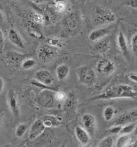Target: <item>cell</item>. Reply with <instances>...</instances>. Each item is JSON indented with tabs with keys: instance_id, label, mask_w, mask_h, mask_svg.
<instances>
[{
	"instance_id": "6da1fadb",
	"label": "cell",
	"mask_w": 137,
	"mask_h": 147,
	"mask_svg": "<svg viewBox=\"0 0 137 147\" xmlns=\"http://www.w3.org/2000/svg\"><path fill=\"white\" fill-rule=\"evenodd\" d=\"M137 96V91L128 84H120L107 87L100 94L91 98V100H107L117 98H134Z\"/></svg>"
},
{
	"instance_id": "7a4b0ae2",
	"label": "cell",
	"mask_w": 137,
	"mask_h": 147,
	"mask_svg": "<svg viewBox=\"0 0 137 147\" xmlns=\"http://www.w3.org/2000/svg\"><path fill=\"white\" fill-rule=\"evenodd\" d=\"M91 17L94 24L97 26L110 24L116 20V15L112 10L99 5L93 7Z\"/></svg>"
},
{
	"instance_id": "3957f363",
	"label": "cell",
	"mask_w": 137,
	"mask_h": 147,
	"mask_svg": "<svg viewBox=\"0 0 137 147\" xmlns=\"http://www.w3.org/2000/svg\"><path fill=\"white\" fill-rule=\"evenodd\" d=\"M78 81L81 84L87 87L93 86L97 81L95 70L89 65H82L77 68Z\"/></svg>"
},
{
	"instance_id": "277c9868",
	"label": "cell",
	"mask_w": 137,
	"mask_h": 147,
	"mask_svg": "<svg viewBox=\"0 0 137 147\" xmlns=\"http://www.w3.org/2000/svg\"><path fill=\"white\" fill-rule=\"evenodd\" d=\"M55 92L51 89H43L36 96L37 105L46 109L54 108L57 102L55 98Z\"/></svg>"
},
{
	"instance_id": "5b68a950",
	"label": "cell",
	"mask_w": 137,
	"mask_h": 147,
	"mask_svg": "<svg viewBox=\"0 0 137 147\" xmlns=\"http://www.w3.org/2000/svg\"><path fill=\"white\" fill-rule=\"evenodd\" d=\"M57 54V49L48 44L40 45L37 50V55L40 61L48 63L52 61Z\"/></svg>"
},
{
	"instance_id": "8992f818",
	"label": "cell",
	"mask_w": 137,
	"mask_h": 147,
	"mask_svg": "<svg viewBox=\"0 0 137 147\" xmlns=\"http://www.w3.org/2000/svg\"><path fill=\"white\" fill-rule=\"evenodd\" d=\"M28 56L16 51H9L6 53L5 56V61L10 68L17 69L19 68L21 62Z\"/></svg>"
},
{
	"instance_id": "52a82bcc",
	"label": "cell",
	"mask_w": 137,
	"mask_h": 147,
	"mask_svg": "<svg viewBox=\"0 0 137 147\" xmlns=\"http://www.w3.org/2000/svg\"><path fill=\"white\" fill-rule=\"evenodd\" d=\"M97 71L102 75L108 76L115 71L116 67L115 62L108 59H102L97 62Z\"/></svg>"
},
{
	"instance_id": "ba28073f",
	"label": "cell",
	"mask_w": 137,
	"mask_h": 147,
	"mask_svg": "<svg viewBox=\"0 0 137 147\" xmlns=\"http://www.w3.org/2000/svg\"><path fill=\"white\" fill-rule=\"evenodd\" d=\"M7 101L9 108L12 115L16 117L19 116L20 113L18 99L15 90L10 89L7 94Z\"/></svg>"
},
{
	"instance_id": "9c48e42d",
	"label": "cell",
	"mask_w": 137,
	"mask_h": 147,
	"mask_svg": "<svg viewBox=\"0 0 137 147\" xmlns=\"http://www.w3.org/2000/svg\"><path fill=\"white\" fill-rule=\"evenodd\" d=\"M46 128L41 119H37L34 121L30 128L28 133V139L30 141H33L42 135Z\"/></svg>"
},
{
	"instance_id": "30bf717a",
	"label": "cell",
	"mask_w": 137,
	"mask_h": 147,
	"mask_svg": "<svg viewBox=\"0 0 137 147\" xmlns=\"http://www.w3.org/2000/svg\"><path fill=\"white\" fill-rule=\"evenodd\" d=\"M137 121V109L127 111L120 115L114 122V125H124Z\"/></svg>"
},
{
	"instance_id": "8fae6325",
	"label": "cell",
	"mask_w": 137,
	"mask_h": 147,
	"mask_svg": "<svg viewBox=\"0 0 137 147\" xmlns=\"http://www.w3.org/2000/svg\"><path fill=\"white\" fill-rule=\"evenodd\" d=\"M34 78L37 82L47 86H51L54 81L52 75L47 70L41 69L37 71Z\"/></svg>"
},
{
	"instance_id": "7c38bea8",
	"label": "cell",
	"mask_w": 137,
	"mask_h": 147,
	"mask_svg": "<svg viewBox=\"0 0 137 147\" xmlns=\"http://www.w3.org/2000/svg\"><path fill=\"white\" fill-rule=\"evenodd\" d=\"M81 123L83 125L82 127L89 133L91 138L93 137L96 126L95 117L91 114H84L81 117Z\"/></svg>"
},
{
	"instance_id": "4fadbf2b",
	"label": "cell",
	"mask_w": 137,
	"mask_h": 147,
	"mask_svg": "<svg viewBox=\"0 0 137 147\" xmlns=\"http://www.w3.org/2000/svg\"><path fill=\"white\" fill-rule=\"evenodd\" d=\"M75 133L78 141L83 146H85L89 144L91 137L89 133L83 127L81 126L76 127Z\"/></svg>"
},
{
	"instance_id": "5bb4252c",
	"label": "cell",
	"mask_w": 137,
	"mask_h": 147,
	"mask_svg": "<svg viewBox=\"0 0 137 147\" xmlns=\"http://www.w3.org/2000/svg\"><path fill=\"white\" fill-rule=\"evenodd\" d=\"M117 43L118 47L122 54L126 59H128L129 58V46L125 35L122 32L119 33L117 36Z\"/></svg>"
},
{
	"instance_id": "9a60e30c",
	"label": "cell",
	"mask_w": 137,
	"mask_h": 147,
	"mask_svg": "<svg viewBox=\"0 0 137 147\" xmlns=\"http://www.w3.org/2000/svg\"><path fill=\"white\" fill-rule=\"evenodd\" d=\"M94 49L97 53L102 54L107 52L110 49V39L108 36L95 42Z\"/></svg>"
},
{
	"instance_id": "2e32d148",
	"label": "cell",
	"mask_w": 137,
	"mask_h": 147,
	"mask_svg": "<svg viewBox=\"0 0 137 147\" xmlns=\"http://www.w3.org/2000/svg\"><path fill=\"white\" fill-rule=\"evenodd\" d=\"M110 29L108 28H101L95 29L89 33L88 38L92 42H96L108 36Z\"/></svg>"
},
{
	"instance_id": "e0dca14e",
	"label": "cell",
	"mask_w": 137,
	"mask_h": 147,
	"mask_svg": "<svg viewBox=\"0 0 137 147\" xmlns=\"http://www.w3.org/2000/svg\"><path fill=\"white\" fill-rule=\"evenodd\" d=\"M65 25L70 31H74L79 26V20L77 13L75 12H70L65 17Z\"/></svg>"
},
{
	"instance_id": "ac0fdd59",
	"label": "cell",
	"mask_w": 137,
	"mask_h": 147,
	"mask_svg": "<svg viewBox=\"0 0 137 147\" xmlns=\"http://www.w3.org/2000/svg\"><path fill=\"white\" fill-rule=\"evenodd\" d=\"M8 37L9 40L13 45L20 49H24L25 45L23 39L21 37H20V34L16 30L10 29L9 31Z\"/></svg>"
},
{
	"instance_id": "d6986e66",
	"label": "cell",
	"mask_w": 137,
	"mask_h": 147,
	"mask_svg": "<svg viewBox=\"0 0 137 147\" xmlns=\"http://www.w3.org/2000/svg\"><path fill=\"white\" fill-rule=\"evenodd\" d=\"M46 128H51L60 126L62 120L60 117L52 115H45L41 119Z\"/></svg>"
},
{
	"instance_id": "ffe728a7",
	"label": "cell",
	"mask_w": 137,
	"mask_h": 147,
	"mask_svg": "<svg viewBox=\"0 0 137 147\" xmlns=\"http://www.w3.org/2000/svg\"><path fill=\"white\" fill-rule=\"evenodd\" d=\"M70 68L67 64L63 63L58 65L56 69V74L59 81H63L68 76Z\"/></svg>"
},
{
	"instance_id": "44dd1931",
	"label": "cell",
	"mask_w": 137,
	"mask_h": 147,
	"mask_svg": "<svg viewBox=\"0 0 137 147\" xmlns=\"http://www.w3.org/2000/svg\"><path fill=\"white\" fill-rule=\"evenodd\" d=\"M132 138L130 134H122L117 139L116 146L117 147H130L131 144Z\"/></svg>"
},
{
	"instance_id": "7402d4cb",
	"label": "cell",
	"mask_w": 137,
	"mask_h": 147,
	"mask_svg": "<svg viewBox=\"0 0 137 147\" xmlns=\"http://www.w3.org/2000/svg\"><path fill=\"white\" fill-rule=\"evenodd\" d=\"M36 65V61L32 57H26L21 62L20 67L24 70H30Z\"/></svg>"
},
{
	"instance_id": "603a6c76",
	"label": "cell",
	"mask_w": 137,
	"mask_h": 147,
	"mask_svg": "<svg viewBox=\"0 0 137 147\" xmlns=\"http://www.w3.org/2000/svg\"><path fill=\"white\" fill-rule=\"evenodd\" d=\"M116 113V110L113 106H107L103 112V118L106 121H110L113 119Z\"/></svg>"
},
{
	"instance_id": "cb8c5ba5",
	"label": "cell",
	"mask_w": 137,
	"mask_h": 147,
	"mask_svg": "<svg viewBox=\"0 0 137 147\" xmlns=\"http://www.w3.org/2000/svg\"><path fill=\"white\" fill-rule=\"evenodd\" d=\"M28 126L27 123H20L17 126L15 130V135L18 138H21L25 134L28 129Z\"/></svg>"
},
{
	"instance_id": "d4e9b609",
	"label": "cell",
	"mask_w": 137,
	"mask_h": 147,
	"mask_svg": "<svg viewBox=\"0 0 137 147\" xmlns=\"http://www.w3.org/2000/svg\"><path fill=\"white\" fill-rule=\"evenodd\" d=\"M114 141L111 136H108L102 139L97 144V147H112L113 146Z\"/></svg>"
},
{
	"instance_id": "484cf974",
	"label": "cell",
	"mask_w": 137,
	"mask_h": 147,
	"mask_svg": "<svg viewBox=\"0 0 137 147\" xmlns=\"http://www.w3.org/2000/svg\"><path fill=\"white\" fill-rule=\"evenodd\" d=\"M136 126V124L134 123L126 124L125 126L122 127L120 133L121 134H130V133L133 132Z\"/></svg>"
},
{
	"instance_id": "4316f807",
	"label": "cell",
	"mask_w": 137,
	"mask_h": 147,
	"mask_svg": "<svg viewBox=\"0 0 137 147\" xmlns=\"http://www.w3.org/2000/svg\"><path fill=\"white\" fill-rule=\"evenodd\" d=\"M47 44L57 49L61 48L63 46V42L57 38H49L47 41Z\"/></svg>"
},
{
	"instance_id": "83f0119b",
	"label": "cell",
	"mask_w": 137,
	"mask_h": 147,
	"mask_svg": "<svg viewBox=\"0 0 137 147\" xmlns=\"http://www.w3.org/2000/svg\"><path fill=\"white\" fill-rule=\"evenodd\" d=\"M66 7H67V5H66V1L55 3L54 9L56 11V12L57 13H62L64 12L66 10Z\"/></svg>"
},
{
	"instance_id": "f1b7e54d",
	"label": "cell",
	"mask_w": 137,
	"mask_h": 147,
	"mask_svg": "<svg viewBox=\"0 0 137 147\" xmlns=\"http://www.w3.org/2000/svg\"><path fill=\"white\" fill-rule=\"evenodd\" d=\"M67 97V95L63 91L58 90L55 92V98L57 102H65Z\"/></svg>"
},
{
	"instance_id": "f546056e",
	"label": "cell",
	"mask_w": 137,
	"mask_h": 147,
	"mask_svg": "<svg viewBox=\"0 0 137 147\" xmlns=\"http://www.w3.org/2000/svg\"><path fill=\"white\" fill-rule=\"evenodd\" d=\"M131 48L133 54L137 57V33L134 34L131 38Z\"/></svg>"
},
{
	"instance_id": "4dcf8cb0",
	"label": "cell",
	"mask_w": 137,
	"mask_h": 147,
	"mask_svg": "<svg viewBox=\"0 0 137 147\" xmlns=\"http://www.w3.org/2000/svg\"><path fill=\"white\" fill-rule=\"evenodd\" d=\"M122 125H114L113 127L110 128L109 130L107 131V133L109 135H116L119 133H120L122 128Z\"/></svg>"
},
{
	"instance_id": "1f68e13d",
	"label": "cell",
	"mask_w": 137,
	"mask_h": 147,
	"mask_svg": "<svg viewBox=\"0 0 137 147\" xmlns=\"http://www.w3.org/2000/svg\"><path fill=\"white\" fill-rule=\"evenodd\" d=\"M126 78L129 81L137 83V73H130L126 76Z\"/></svg>"
},
{
	"instance_id": "d6a6232c",
	"label": "cell",
	"mask_w": 137,
	"mask_h": 147,
	"mask_svg": "<svg viewBox=\"0 0 137 147\" xmlns=\"http://www.w3.org/2000/svg\"><path fill=\"white\" fill-rule=\"evenodd\" d=\"M5 47V39L4 34L2 30L0 29V52H2Z\"/></svg>"
},
{
	"instance_id": "836d02e7",
	"label": "cell",
	"mask_w": 137,
	"mask_h": 147,
	"mask_svg": "<svg viewBox=\"0 0 137 147\" xmlns=\"http://www.w3.org/2000/svg\"><path fill=\"white\" fill-rule=\"evenodd\" d=\"M125 4L131 8L137 9V0H126Z\"/></svg>"
},
{
	"instance_id": "e575fe53",
	"label": "cell",
	"mask_w": 137,
	"mask_h": 147,
	"mask_svg": "<svg viewBox=\"0 0 137 147\" xmlns=\"http://www.w3.org/2000/svg\"><path fill=\"white\" fill-rule=\"evenodd\" d=\"M33 3L36 4H40L48 2L49 0H28Z\"/></svg>"
},
{
	"instance_id": "d590c367",
	"label": "cell",
	"mask_w": 137,
	"mask_h": 147,
	"mask_svg": "<svg viewBox=\"0 0 137 147\" xmlns=\"http://www.w3.org/2000/svg\"><path fill=\"white\" fill-rule=\"evenodd\" d=\"M4 88V82L2 78L0 77V94L3 91Z\"/></svg>"
},
{
	"instance_id": "8d00e7d4",
	"label": "cell",
	"mask_w": 137,
	"mask_h": 147,
	"mask_svg": "<svg viewBox=\"0 0 137 147\" xmlns=\"http://www.w3.org/2000/svg\"><path fill=\"white\" fill-rule=\"evenodd\" d=\"M4 17L3 13L0 10V24L4 21Z\"/></svg>"
},
{
	"instance_id": "74e56055",
	"label": "cell",
	"mask_w": 137,
	"mask_h": 147,
	"mask_svg": "<svg viewBox=\"0 0 137 147\" xmlns=\"http://www.w3.org/2000/svg\"><path fill=\"white\" fill-rule=\"evenodd\" d=\"M130 147H137V139L134 142H133V143L131 144Z\"/></svg>"
},
{
	"instance_id": "f35d334b",
	"label": "cell",
	"mask_w": 137,
	"mask_h": 147,
	"mask_svg": "<svg viewBox=\"0 0 137 147\" xmlns=\"http://www.w3.org/2000/svg\"><path fill=\"white\" fill-rule=\"evenodd\" d=\"M2 117H3V115L2 113L1 112H0V127L2 124Z\"/></svg>"
},
{
	"instance_id": "ab89813d",
	"label": "cell",
	"mask_w": 137,
	"mask_h": 147,
	"mask_svg": "<svg viewBox=\"0 0 137 147\" xmlns=\"http://www.w3.org/2000/svg\"><path fill=\"white\" fill-rule=\"evenodd\" d=\"M133 133H134V135L137 136V125H136V126L135 129L133 131Z\"/></svg>"
},
{
	"instance_id": "60d3db41",
	"label": "cell",
	"mask_w": 137,
	"mask_h": 147,
	"mask_svg": "<svg viewBox=\"0 0 137 147\" xmlns=\"http://www.w3.org/2000/svg\"><path fill=\"white\" fill-rule=\"evenodd\" d=\"M66 0H54V2L57 3V2H65Z\"/></svg>"
}]
</instances>
